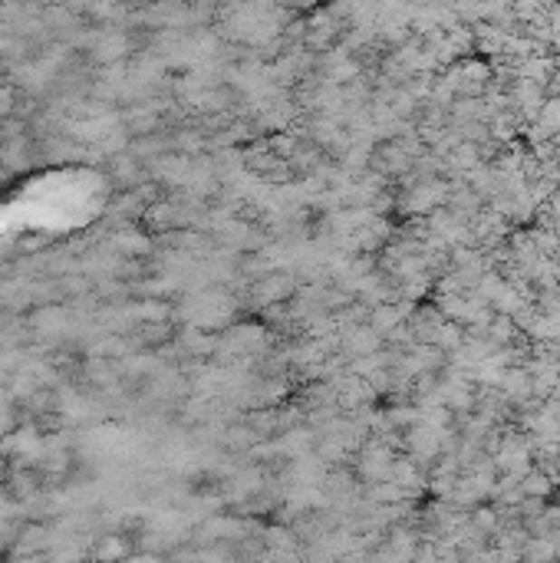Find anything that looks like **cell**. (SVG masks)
I'll return each instance as SVG.
<instances>
[{
    "mask_svg": "<svg viewBox=\"0 0 560 563\" xmlns=\"http://www.w3.org/2000/svg\"><path fill=\"white\" fill-rule=\"evenodd\" d=\"M527 491H531V494H541V491H547V482H544V478H531V482H527Z\"/></svg>",
    "mask_w": 560,
    "mask_h": 563,
    "instance_id": "1",
    "label": "cell"
}]
</instances>
